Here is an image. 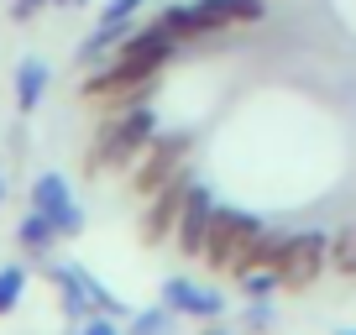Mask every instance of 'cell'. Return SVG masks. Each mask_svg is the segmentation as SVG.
<instances>
[{"label": "cell", "mask_w": 356, "mask_h": 335, "mask_svg": "<svg viewBox=\"0 0 356 335\" xmlns=\"http://www.w3.org/2000/svg\"><path fill=\"white\" fill-rule=\"evenodd\" d=\"M163 304L178 314V320H194V325H210V320H225V309H231V299H225L220 288H210V283L200 278H184V272H173V278H163Z\"/></svg>", "instance_id": "ba28073f"}, {"label": "cell", "mask_w": 356, "mask_h": 335, "mask_svg": "<svg viewBox=\"0 0 356 335\" xmlns=\"http://www.w3.org/2000/svg\"><path fill=\"white\" fill-rule=\"evenodd\" d=\"M278 325V304L273 299H246V309H241V335H267Z\"/></svg>", "instance_id": "44dd1931"}, {"label": "cell", "mask_w": 356, "mask_h": 335, "mask_svg": "<svg viewBox=\"0 0 356 335\" xmlns=\"http://www.w3.org/2000/svg\"><path fill=\"white\" fill-rule=\"evenodd\" d=\"M200 335H241V330H236V325H225V320H210Z\"/></svg>", "instance_id": "484cf974"}, {"label": "cell", "mask_w": 356, "mask_h": 335, "mask_svg": "<svg viewBox=\"0 0 356 335\" xmlns=\"http://www.w3.org/2000/svg\"><path fill=\"white\" fill-rule=\"evenodd\" d=\"M47 84H53V68L47 58H22L11 74V95H16V115H37V105L47 100Z\"/></svg>", "instance_id": "4fadbf2b"}, {"label": "cell", "mask_w": 356, "mask_h": 335, "mask_svg": "<svg viewBox=\"0 0 356 335\" xmlns=\"http://www.w3.org/2000/svg\"><path fill=\"white\" fill-rule=\"evenodd\" d=\"M84 6H95V0H68V11H84Z\"/></svg>", "instance_id": "83f0119b"}, {"label": "cell", "mask_w": 356, "mask_h": 335, "mask_svg": "<svg viewBox=\"0 0 356 335\" xmlns=\"http://www.w3.org/2000/svg\"><path fill=\"white\" fill-rule=\"evenodd\" d=\"M189 157H194V136L189 131H163L157 126V136L147 142V152L136 157V168L126 173V189H131V199H152L163 183H173L178 173H189Z\"/></svg>", "instance_id": "3957f363"}, {"label": "cell", "mask_w": 356, "mask_h": 335, "mask_svg": "<svg viewBox=\"0 0 356 335\" xmlns=\"http://www.w3.org/2000/svg\"><path fill=\"white\" fill-rule=\"evenodd\" d=\"M200 6L225 26V32H236V26H257L267 16V0H200Z\"/></svg>", "instance_id": "e0dca14e"}, {"label": "cell", "mask_w": 356, "mask_h": 335, "mask_svg": "<svg viewBox=\"0 0 356 335\" xmlns=\"http://www.w3.org/2000/svg\"><path fill=\"white\" fill-rule=\"evenodd\" d=\"M330 272L346 278V283H356V220L330 236Z\"/></svg>", "instance_id": "ffe728a7"}, {"label": "cell", "mask_w": 356, "mask_h": 335, "mask_svg": "<svg viewBox=\"0 0 356 335\" xmlns=\"http://www.w3.org/2000/svg\"><path fill=\"white\" fill-rule=\"evenodd\" d=\"M26 204L42 210L47 220L58 225V241H79V236H84V204L74 199V183H68L58 168H47V173H37V179H32Z\"/></svg>", "instance_id": "8992f818"}, {"label": "cell", "mask_w": 356, "mask_h": 335, "mask_svg": "<svg viewBox=\"0 0 356 335\" xmlns=\"http://www.w3.org/2000/svg\"><path fill=\"white\" fill-rule=\"evenodd\" d=\"M335 335H356V325H346V330H335Z\"/></svg>", "instance_id": "f1b7e54d"}, {"label": "cell", "mask_w": 356, "mask_h": 335, "mask_svg": "<svg viewBox=\"0 0 356 335\" xmlns=\"http://www.w3.org/2000/svg\"><path fill=\"white\" fill-rule=\"evenodd\" d=\"M42 278L53 283L58 309H63V320H68V325H79V320H89V314H95V304H89V288H84V272H79V262H53V257H47V262H42Z\"/></svg>", "instance_id": "7c38bea8"}, {"label": "cell", "mask_w": 356, "mask_h": 335, "mask_svg": "<svg viewBox=\"0 0 356 335\" xmlns=\"http://www.w3.org/2000/svg\"><path fill=\"white\" fill-rule=\"evenodd\" d=\"M68 335H126V320L121 314H89V320H79V325H68Z\"/></svg>", "instance_id": "cb8c5ba5"}, {"label": "cell", "mask_w": 356, "mask_h": 335, "mask_svg": "<svg viewBox=\"0 0 356 335\" xmlns=\"http://www.w3.org/2000/svg\"><path fill=\"white\" fill-rule=\"evenodd\" d=\"M157 95V74L126 63V58H105V63L84 68V84H79V100L89 111H131V105H147Z\"/></svg>", "instance_id": "7a4b0ae2"}, {"label": "cell", "mask_w": 356, "mask_h": 335, "mask_svg": "<svg viewBox=\"0 0 356 335\" xmlns=\"http://www.w3.org/2000/svg\"><path fill=\"white\" fill-rule=\"evenodd\" d=\"M215 204H220V199H215V189L194 179L189 183V199H184V215H178V231H173V252L184 262H200L204 236H210V220H215Z\"/></svg>", "instance_id": "9c48e42d"}, {"label": "cell", "mask_w": 356, "mask_h": 335, "mask_svg": "<svg viewBox=\"0 0 356 335\" xmlns=\"http://www.w3.org/2000/svg\"><path fill=\"white\" fill-rule=\"evenodd\" d=\"M330 272V231H293L289 236V252H283V268H278V288L283 299H299L309 293L314 283Z\"/></svg>", "instance_id": "5b68a950"}, {"label": "cell", "mask_w": 356, "mask_h": 335, "mask_svg": "<svg viewBox=\"0 0 356 335\" xmlns=\"http://www.w3.org/2000/svg\"><path fill=\"white\" fill-rule=\"evenodd\" d=\"M178 330V314L168 309L163 299L147 304V309H131L126 314V335H173Z\"/></svg>", "instance_id": "ac0fdd59"}, {"label": "cell", "mask_w": 356, "mask_h": 335, "mask_svg": "<svg viewBox=\"0 0 356 335\" xmlns=\"http://www.w3.org/2000/svg\"><path fill=\"white\" fill-rule=\"evenodd\" d=\"M189 173H178L173 183H163V189L152 194V199H142V215H136V241L152 252V246H168L178 231V215H184V199H189Z\"/></svg>", "instance_id": "52a82bcc"}, {"label": "cell", "mask_w": 356, "mask_h": 335, "mask_svg": "<svg viewBox=\"0 0 356 335\" xmlns=\"http://www.w3.org/2000/svg\"><path fill=\"white\" fill-rule=\"evenodd\" d=\"M283 252H289V231H273V225H262V231H257V241L241 252V262H236L231 278H241V272H262V268L278 272V268H283Z\"/></svg>", "instance_id": "9a60e30c"}, {"label": "cell", "mask_w": 356, "mask_h": 335, "mask_svg": "<svg viewBox=\"0 0 356 335\" xmlns=\"http://www.w3.org/2000/svg\"><path fill=\"white\" fill-rule=\"evenodd\" d=\"M126 32H131V26H115V22H95L89 26V37L84 42H79V68H95V63H105V58H115V47L126 42Z\"/></svg>", "instance_id": "2e32d148"}, {"label": "cell", "mask_w": 356, "mask_h": 335, "mask_svg": "<svg viewBox=\"0 0 356 335\" xmlns=\"http://www.w3.org/2000/svg\"><path fill=\"white\" fill-rule=\"evenodd\" d=\"M236 288H241V299H278V272L273 268H262V272H241V278H231Z\"/></svg>", "instance_id": "7402d4cb"}, {"label": "cell", "mask_w": 356, "mask_h": 335, "mask_svg": "<svg viewBox=\"0 0 356 335\" xmlns=\"http://www.w3.org/2000/svg\"><path fill=\"white\" fill-rule=\"evenodd\" d=\"M0 210H6V168H0Z\"/></svg>", "instance_id": "4316f807"}, {"label": "cell", "mask_w": 356, "mask_h": 335, "mask_svg": "<svg viewBox=\"0 0 356 335\" xmlns=\"http://www.w3.org/2000/svg\"><path fill=\"white\" fill-rule=\"evenodd\" d=\"M157 126L163 121H157L152 100L131 105V111H105L95 136L84 142V157H79L84 179H126L136 168V157L147 152V142L157 136Z\"/></svg>", "instance_id": "6da1fadb"}, {"label": "cell", "mask_w": 356, "mask_h": 335, "mask_svg": "<svg viewBox=\"0 0 356 335\" xmlns=\"http://www.w3.org/2000/svg\"><path fill=\"white\" fill-rule=\"evenodd\" d=\"M115 58H126V63H136V68L163 79V68L178 58V42H173V32H168L163 22H136L131 32H126V42L115 47Z\"/></svg>", "instance_id": "30bf717a"}, {"label": "cell", "mask_w": 356, "mask_h": 335, "mask_svg": "<svg viewBox=\"0 0 356 335\" xmlns=\"http://www.w3.org/2000/svg\"><path fill=\"white\" fill-rule=\"evenodd\" d=\"M26 283H32V268H26V262H6V268H0V320L22 309Z\"/></svg>", "instance_id": "d6986e66"}, {"label": "cell", "mask_w": 356, "mask_h": 335, "mask_svg": "<svg viewBox=\"0 0 356 335\" xmlns=\"http://www.w3.org/2000/svg\"><path fill=\"white\" fill-rule=\"evenodd\" d=\"M262 225L267 220H257V215L241 210V204H215V220H210V236H204L200 268L210 272V278H231L236 262H241V252L257 241Z\"/></svg>", "instance_id": "277c9868"}, {"label": "cell", "mask_w": 356, "mask_h": 335, "mask_svg": "<svg viewBox=\"0 0 356 335\" xmlns=\"http://www.w3.org/2000/svg\"><path fill=\"white\" fill-rule=\"evenodd\" d=\"M47 6H68V0H11V22H32V16H42Z\"/></svg>", "instance_id": "d4e9b609"}, {"label": "cell", "mask_w": 356, "mask_h": 335, "mask_svg": "<svg viewBox=\"0 0 356 335\" xmlns=\"http://www.w3.org/2000/svg\"><path fill=\"white\" fill-rule=\"evenodd\" d=\"M16 252H22L26 262H47L58 252V225L47 220L42 210H32V204H26V215L16 220Z\"/></svg>", "instance_id": "5bb4252c"}, {"label": "cell", "mask_w": 356, "mask_h": 335, "mask_svg": "<svg viewBox=\"0 0 356 335\" xmlns=\"http://www.w3.org/2000/svg\"><path fill=\"white\" fill-rule=\"evenodd\" d=\"M152 22H163L168 32H173L178 47H200V42H220V37H231V32H225V26L200 6V0H178V6H163Z\"/></svg>", "instance_id": "8fae6325"}, {"label": "cell", "mask_w": 356, "mask_h": 335, "mask_svg": "<svg viewBox=\"0 0 356 335\" xmlns=\"http://www.w3.org/2000/svg\"><path fill=\"white\" fill-rule=\"evenodd\" d=\"M147 11V0H100V16L95 22H115V26H136Z\"/></svg>", "instance_id": "603a6c76"}]
</instances>
